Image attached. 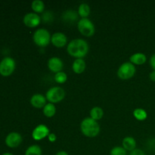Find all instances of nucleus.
Returning <instances> with one entry per match:
<instances>
[{
    "label": "nucleus",
    "instance_id": "1",
    "mask_svg": "<svg viewBox=\"0 0 155 155\" xmlns=\"http://www.w3.org/2000/svg\"><path fill=\"white\" fill-rule=\"evenodd\" d=\"M89 46L85 39H74L68 42L67 45V51L71 57L77 58H83L89 52Z\"/></svg>",
    "mask_w": 155,
    "mask_h": 155
},
{
    "label": "nucleus",
    "instance_id": "2",
    "mask_svg": "<svg viewBox=\"0 0 155 155\" xmlns=\"http://www.w3.org/2000/svg\"><path fill=\"white\" fill-rule=\"evenodd\" d=\"M80 130L85 136L89 138H95L100 133L101 127L98 121L94 120L89 117H86L81 121Z\"/></svg>",
    "mask_w": 155,
    "mask_h": 155
},
{
    "label": "nucleus",
    "instance_id": "3",
    "mask_svg": "<svg viewBox=\"0 0 155 155\" xmlns=\"http://www.w3.org/2000/svg\"><path fill=\"white\" fill-rule=\"evenodd\" d=\"M51 35L45 28L37 29L33 34V42L41 48H45L51 43Z\"/></svg>",
    "mask_w": 155,
    "mask_h": 155
},
{
    "label": "nucleus",
    "instance_id": "4",
    "mask_svg": "<svg viewBox=\"0 0 155 155\" xmlns=\"http://www.w3.org/2000/svg\"><path fill=\"white\" fill-rule=\"evenodd\" d=\"M66 92L63 88L61 86H53L48 89L45 93V98L48 102L54 104L63 101Z\"/></svg>",
    "mask_w": 155,
    "mask_h": 155
},
{
    "label": "nucleus",
    "instance_id": "5",
    "mask_svg": "<svg viewBox=\"0 0 155 155\" xmlns=\"http://www.w3.org/2000/svg\"><path fill=\"white\" fill-rule=\"evenodd\" d=\"M77 29L86 37H92L95 33V24L89 18H80L77 22Z\"/></svg>",
    "mask_w": 155,
    "mask_h": 155
},
{
    "label": "nucleus",
    "instance_id": "6",
    "mask_svg": "<svg viewBox=\"0 0 155 155\" xmlns=\"http://www.w3.org/2000/svg\"><path fill=\"white\" fill-rule=\"evenodd\" d=\"M136 73V68L131 62L123 63L117 70V77L122 80H128L133 78Z\"/></svg>",
    "mask_w": 155,
    "mask_h": 155
},
{
    "label": "nucleus",
    "instance_id": "7",
    "mask_svg": "<svg viewBox=\"0 0 155 155\" xmlns=\"http://www.w3.org/2000/svg\"><path fill=\"white\" fill-rule=\"evenodd\" d=\"M16 68V62L12 57H5L0 61V75L9 77Z\"/></svg>",
    "mask_w": 155,
    "mask_h": 155
},
{
    "label": "nucleus",
    "instance_id": "8",
    "mask_svg": "<svg viewBox=\"0 0 155 155\" xmlns=\"http://www.w3.org/2000/svg\"><path fill=\"white\" fill-rule=\"evenodd\" d=\"M22 136L18 132H12L8 133L5 139V143L8 148H15L22 143Z\"/></svg>",
    "mask_w": 155,
    "mask_h": 155
},
{
    "label": "nucleus",
    "instance_id": "9",
    "mask_svg": "<svg viewBox=\"0 0 155 155\" xmlns=\"http://www.w3.org/2000/svg\"><path fill=\"white\" fill-rule=\"evenodd\" d=\"M50 130L46 125L39 124L33 129L32 132V138L35 141H41L45 138H48Z\"/></svg>",
    "mask_w": 155,
    "mask_h": 155
},
{
    "label": "nucleus",
    "instance_id": "10",
    "mask_svg": "<svg viewBox=\"0 0 155 155\" xmlns=\"http://www.w3.org/2000/svg\"><path fill=\"white\" fill-rule=\"evenodd\" d=\"M41 21H42L41 16L34 12H29L26 14L23 18L24 24L30 28H35L38 27L40 24Z\"/></svg>",
    "mask_w": 155,
    "mask_h": 155
},
{
    "label": "nucleus",
    "instance_id": "11",
    "mask_svg": "<svg viewBox=\"0 0 155 155\" xmlns=\"http://www.w3.org/2000/svg\"><path fill=\"white\" fill-rule=\"evenodd\" d=\"M51 43L56 48H63L68 45V37L61 32H56L51 35Z\"/></svg>",
    "mask_w": 155,
    "mask_h": 155
},
{
    "label": "nucleus",
    "instance_id": "12",
    "mask_svg": "<svg viewBox=\"0 0 155 155\" xmlns=\"http://www.w3.org/2000/svg\"><path fill=\"white\" fill-rule=\"evenodd\" d=\"M47 66L50 71L54 73V74H57V73L62 71V69L64 68V62L60 58L51 57L48 60Z\"/></svg>",
    "mask_w": 155,
    "mask_h": 155
},
{
    "label": "nucleus",
    "instance_id": "13",
    "mask_svg": "<svg viewBox=\"0 0 155 155\" xmlns=\"http://www.w3.org/2000/svg\"><path fill=\"white\" fill-rule=\"evenodd\" d=\"M30 103L35 108L41 109L43 108L45 104H47V99L45 98V95L36 93L32 95L30 99Z\"/></svg>",
    "mask_w": 155,
    "mask_h": 155
},
{
    "label": "nucleus",
    "instance_id": "14",
    "mask_svg": "<svg viewBox=\"0 0 155 155\" xmlns=\"http://www.w3.org/2000/svg\"><path fill=\"white\" fill-rule=\"evenodd\" d=\"M78 17L79 15L77 12L72 9L64 11L62 14V20L68 24H73L77 21L78 20Z\"/></svg>",
    "mask_w": 155,
    "mask_h": 155
},
{
    "label": "nucleus",
    "instance_id": "15",
    "mask_svg": "<svg viewBox=\"0 0 155 155\" xmlns=\"http://www.w3.org/2000/svg\"><path fill=\"white\" fill-rule=\"evenodd\" d=\"M86 68V61L83 58H77L74 61L72 64V70L76 74H81Z\"/></svg>",
    "mask_w": 155,
    "mask_h": 155
},
{
    "label": "nucleus",
    "instance_id": "16",
    "mask_svg": "<svg viewBox=\"0 0 155 155\" xmlns=\"http://www.w3.org/2000/svg\"><path fill=\"white\" fill-rule=\"evenodd\" d=\"M147 61V57L144 53L136 52L130 57V62L136 65H142Z\"/></svg>",
    "mask_w": 155,
    "mask_h": 155
},
{
    "label": "nucleus",
    "instance_id": "17",
    "mask_svg": "<svg viewBox=\"0 0 155 155\" xmlns=\"http://www.w3.org/2000/svg\"><path fill=\"white\" fill-rule=\"evenodd\" d=\"M136 139L131 136H127L123 139L122 145L123 148L127 151H133L136 148Z\"/></svg>",
    "mask_w": 155,
    "mask_h": 155
},
{
    "label": "nucleus",
    "instance_id": "18",
    "mask_svg": "<svg viewBox=\"0 0 155 155\" xmlns=\"http://www.w3.org/2000/svg\"><path fill=\"white\" fill-rule=\"evenodd\" d=\"M77 13H78L79 16L81 18H88V17L89 16V15L91 13L90 6L87 3H81L78 6Z\"/></svg>",
    "mask_w": 155,
    "mask_h": 155
},
{
    "label": "nucleus",
    "instance_id": "19",
    "mask_svg": "<svg viewBox=\"0 0 155 155\" xmlns=\"http://www.w3.org/2000/svg\"><path fill=\"white\" fill-rule=\"evenodd\" d=\"M89 114H90V117L92 119H93L94 120L98 121L100 120L104 116V110L101 107L95 106V107H93L91 109Z\"/></svg>",
    "mask_w": 155,
    "mask_h": 155
},
{
    "label": "nucleus",
    "instance_id": "20",
    "mask_svg": "<svg viewBox=\"0 0 155 155\" xmlns=\"http://www.w3.org/2000/svg\"><path fill=\"white\" fill-rule=\"evenodd\" d=\"M31 8L34 13L42 14L45 12V3L42 0H34L31 3Z\"/></svg>",
    "mask_w": 155,
    "mask_h": 155
},
{
    "label": "nucleus",
    "instance_id": "21",
    "mask_svg": "<svg viewBox=\"0 0 155 155\" xmlns=\"http://www.w3.org/2000/svg\"><path fill=\"white\" fill-rule=\"evenodd\" d=\"M42 112L45 117L48 118H51L55 115L56 114V107L54 104L51 103H47L45 107L42 108Z\"/></svg>",
    "mask_w": 155,
    "mask_h": 155
},
{
    "label": "nucleus",
    "instance_id": "22",
    "mask_svg": "<svg viewBox=\"0 0 155 155\" xmlns=\"http://www.w3.org/2000/svg\"><path fill=\"white\" fill-rule=\"evenodd\" d=\"M133 115L135 119L139 121H144L148 117V113L146 112V110L141 107L135 109L133 112Z\"/></svg>",
    "mask_w": 155,
    "mask_h": 155
},
{
    "label": "nucleus",
    "instance_id": "23",
    "mask_svg": "<svg viewBox=\"0 0 155 155\" xmlns=\"http://www.w3.org/2000/svg\"><path fill=\"white\" fill-rule=\"evenodd\" d=\"M24 155H42V150L38 145H32L25 151Z\"/></svg>",
    "mask_w": 155,
    "mask_h": 155
},
{
    "label": "nucleus",
    "instance_id": "24",
    "mask_svg": "<svg viewBox=\"0 0 155 155\" xmlns=\"http://www.w3.org/2000/svg\"><path fill=\"white\" fill-rule=\"evenodd\" d=\"M54 81L58 84H63L65 82L68 80V75L64 71H61V72L57 73L54 74Z\"/></svg>",
    "mask_w": 155,
    "mask_h": 155
},
{
    "label": "nucleus",
    "instance_id": "25",
    "mask_svg": "<svg viewBox=\"0 0 155 155\" xmlns=\"http://www.w3.org/2000/svg\"><path fill=\"white\" fill-rule=\"evenodd\" d=\"M41 19H42V22L49 24V23L52 22L53 20H54V14L52 13L51 11H45L42 14Z\"/></svg>",
    "mask_w": 155,
    "mask_h": 155
},
{
    "label": "nucleus",
    "instance_id": "26",
    "mask_svg": "<svg viewBox=\"0 0 155 155\" xmlns=\"http://www.w3.org/2000/svg\"><path fill=\"white\" fill-rule=\"evenodd\" d=\"M110 155H127V151L123 146H115L110 150Z\"/></svg>",
    "mask_w": 155,
    "mask_h": 155
},
{
    "label": "nucleus",
    "instance_id": "27",
    "mask_svg": "<svg viewBox=\"0 0 155 155\" xmlns=\"http://www.w3.org/2000/svg\"><path fill=\"white\" fill-rule=\"evenodd\" d=\"M129 155H146L145 151L140 148H136L133 151H130Z\"/></svg>",
    "mask_w": 155,
    "mask_h": 155
},
{
    "label": "nucleus",
    "instance_id": "28",
    "mask_svg": "<svg viewBox=\"0 0 155 155\" xmlns=\"http://www.w3.org/2000/svg\"><path fill=\"white\" fill-rule=\"evenodd\" d=\"M149 64H150V66H151V68H152L153 71H155V53L154 54H153L151 56V58H150Z\"/></svg>",
    "mask_w": 155,
    "mask_h": 155
},
{
    "label": "nucleus",
    "instance_id": "29",
    "mask_svg": "<svg viewBox=\"0 0 155 155\" xmlns=\"http://www.w3.org/2000/svg\"><path fill=\"white\" fill-rule=\"evenodd\" d=\"M48 140L50 142H56V140H57V136H56V135L54 134V133H50V134L48 135Z\"/></svg>",
    "mask_w": 155,
    "mask_h": 155
},
{
    "label": "nucleus",
    "instance_id": "30",
    "mask_svg": "<svg viewBox=\"0 0 155 155\" xmlns=\"http://www.w3.org/2000/svg\"><path fill=\"white\" fill-rule=\"evenodd\" d=\"M149 79L152 82H155V71H152L149 74Z\"/></svg>",
    "mask_w": 155,
    "mask_h": 155
},
{
    "label": "nucleus",
    "instance_id": "31",
    "mask_svg": "<svg viewBox=\"0 0 155 155\" xmlns=\"http://www.w3.org/2000/svg\"><path fill=\"white\" fill-rule=\"evenodd\" d=\"M55 155H69L68 154V152H66L65 151H58L56 153Z\"/></svg>",
    "mask_w": 155,
    "mask_h": 155
},
{
    "label": "nucleus",
    "instance_id": "32",
    "mask_svg": "<svg viewBox=\"0 0 155 155\" xmlns=\"http://www.w3.org/2000/svg\"><path fill=\"white\" fill-rule=\"evenodd\" d=\"M2 155H15V154H13L12 153H10V152H5V153H4V154H2Z\"/></svg>",
    "mask_w": 155,
    "mask_h": 155
}]
</instances>
